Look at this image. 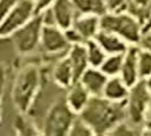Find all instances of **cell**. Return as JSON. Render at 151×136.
Returning <instances> with one entry per match:
<instances>
[{"label": "cell", "instance_id": "cell-29", "mask_svg": "<svg viewBox=\"0 0 151 136\" xmlns=\"http://www.w3.org/2000/svg\"><path fill=\"white\" fill-rule=\"evenodd\" d=\"M145 134L151 135V105L146 110V114H145L144 121H143V135H145Z\"/></svg>", "mask_w": 151, "mask_h": 136}, {"label": "cell", "instance_id": "cell-17", "mask_svg": "<svg viewBox=\"0 0 151 136\" xmlns=\"http://www.w3.org/2000/svg\"><path fill=\"white\" fill-rule=\"evenodd\" d=\"M130 86H127V84L122 79L120 76H113V77H109L101 96L111 101L124 102L127 98Z\"/></svg>", "mask_w": 151, "mask_h": 136}, {"label": "cell", "instance_id": "cell-14", "mask_svg": "<svg viewBox=\"0 0 151 136\" xmlns=\"http://www.w3.org/2000/svg\"><path fill=\"white\" fill-rule=\"evenodd\" d=\"M94 39L98 41V44L103 47V50L107 54H122V53H125L126 50L130 46L119 35H117V34H114L112 32H109V31H104V30H100Z\"/></svg>", "mask_w": 151, "mask_h": 136}, {"label": "cell", "instance_id": "cell-31", "mask_svg": "<svg viewBox=\"0 0 151 136\" xmlns=\"http://www.w3.org/2000/svg\"><path fill=\"white\" fill-rule=\"evenodd\" d=\"M139 46L145 47V48H147V50L151 51V35H149V34H143V38H142V40H140Z\"/></svg>", "mask_w": 151, "mask_h": 136}, {"label": "cell", "instance_id": "cell-19", "mask_svg": "<svg viewBox=\"0 0 151 136\" xmlns=\"http://www.w3.org/2000/svg\"><path fill=\"white\" fill-rule=\"evenodd\" d=\"M126 11L144 25L151 15V0H129Z\"/></svg>", "mask_w": 151, "mask_h": 136}, {"label": "cell", "instance_id": "cell-10", "mask_svg": "<svg viewBox=\"0 0 151 136\" xmlns=\"http://www.w3.org/2000/svg\"><path fill=\"white\" fill-rule=\"evenodd\" d=\"M107 79L109 77L99 67L93 66H88L79 78L91 96H101Z\"/></svg>", "mask_w": 151, "mask_h": 136}, {"label": "cell", "instance_id": "cell-13", "mask_svg": "<svg viewBox=\"0 0 151 136\" xmlns=\"http://www.w3.org/2000/svg\"><path fill=\"white\" fill-rule=\"evenodd\" d=\"M51 8L54 14L57 26L63 30L70 28L78 15L72 0H55Z\"/></svg>", "mask_w": 151, "mask_h": 136}, {"label": "cell", "instance_id": "cell-3", "mask_svg": "<svg viewBox=\"0 0 151 136\" xmlns=\"http://www.w3.org/2000/svg\"><path fill=\"white\" fill-rule=\"evenodd\" d=\"M100 30L112 32L129 45H139L143 38V25L127 11L106 12L100 17Z\"/></svg>", "mask_w": 151, "mask_h": 136}, {"label": "cell", "instance_id": "cell-24", "mask_svg": "<svg viewBox=\"0 0 151 136\" xmlns=\"http://www.w3.org/2000/svg\"><path fill=\"white\" fill-rule=\"evenodd\" d=\"M109 135H119V136H127V135H143V129L140 127L134 125L129 119H124L118 123Z\"/></svg>", "mask_w": 151, "mask_h": 136}, {"label": "cell", "instance_id": "cell-30", "mask_svg": "<svg viewBox=\"0 0 151 136\" xmlns=\"http://www.w3.org/2000/svg\"><path fill=\"white\" fill-rule=\"evenodd\" d=\"M41 14V18H42V21H44V25H57L55 24V19H54V14L52 12V8H47L46 11H44Z\"/></svg>", "mask_w": 151, "mask_h": 136}, {"label": "cell", "instance_id": "cell-25", "mask_svg": "<svg viewBox=\"0 0 151 136\" xmlns=\"http://www.w3.org/2000/svg\"><path fill=\"white\" fill-rule=\"evenodd\" d=\"M91 135H94L92 128L79 115H77V117L68 131V136H91Z\"/></svg>", "mask_w": 151, "mask_h": 136}, {"label": "cell", "instance_id": "cell-12", "mask_svg": "<svg viewBox=\"0 0 151 136\" xmlns=\"http://www.w3.org/2000/svg\"><path fill=\"white\" fill-rule=\"evenodd\" d=\"M72 27L79 33L84 43L94 39L100 31V17L93 14H79L76 17Z\"/></svg>", "mask_w": 151, "mask_h": 136}, {"label": "cell", "instance_id": "cell-9", "mask_svg": "<svg viewBox=\"0 0 151 136\" xmlns=\"http://www.w3.org/2000/svg\"><path fill=\"white\" fill-rule=\"evenodd\" d=\"M138 51L139 45H130L124 53L123 65L119 76L127 84V86H132L140 79L138 71Z\"/></svg>", "mask_w": 151, "mask_h": 136}, {"label": "cell", "instance_id": "cell-35", "mask_svg": "<svg viewBox=\"0 0 151 136\" xmlns=\"http://www.w3.org/2000/svg\"><path fill=\"white\" fill-rule=\"evenodd\" d=\"M0 39H2V38H0Z\"/></svg>", "mask_w": 151, "mask_h": 136}, {"label": "cell", "instance_id": "cell-2", "mask_svg": "<svg viewBox=\"0 0 151 136\" xmlns=\"http://www.w3.org/2000/svg\"><path fill=\"white\" fill-rule=\"evenodd\" d=\"M41 70L35 64H27L19 70L12 89V102L18 112H29L41 88Z\"/></svg>", "mask_w": 151, "mask_h": 136}, {"label": "cell", "instance_id": "cell-4", "mask_svg": "<svg viewBox=\"0 0 151 136\" xmlns=\"http://www.w3.org/2000/svg\"><path fill=\"white\" fill-rule=\"evenodd\" d=\"M76 114L65 97L55 99L47 109L41 124V134L51 136H68V131L76 119Z\"/></svg>", "mask_w": 151, "mask_h": 136}, {"label": "cell", "instance_id": "cell-23", "mask_svg": "<svg viewBox=\"0 0 151 136\" xmlns=\"http://www.w3.org/2000/svg\"><path fill=\"white\" fill-rule=\"evenodd\" d=\"M138 71L140 79L151 76V51L142 46L138 51Z\"/></svg>", "mask_w": 151, "mask_h": 136}, {"label": "cell", "instance_id": "cell-32", "mask_svg": "<svg viewBox=\"0 0 151 136\" xmlns=\"http://www.w3.org/2000/svg\"><path fill=\"white\" fill-rule=\"evenodd\" d=\"M4 84H5V75H4V70H0V111H1V99L4 93Z\"/></svg>", "mask_w": 151, "mask_h": 136}, {"label": "cell", "instance_id": "cell-20", "mask_svg": "<svg viewBox=\"0 0 151 136\" xmlns=\"http://www.w3.org/2000/svg\"><path fill=\"white\" fill-rule=\"evenodd\" d=\"M27 114L18 112V115L14 118L13 128L18 135L28 136V135H38L41 134V131L38 130V127L34 124V122L26 116Z\"/></svg>", "mask_w": 151, "mask_h": 136}, {"label": "cell", "instance_id": "cell-5", "mask_svg": "<svg viewBox=\"0 0 151 136\" xmlns=\"http://www.w3.org/2000/svg\"><path fill=\"white\" fill-rule=\"evenodd\" d=\"M44 21L41 14H35L29 21L9 35L15 50L20 54H28L40 46Z\"/></svg>", "mask_w": 151, "mask_h": 136}, {"label": "cell", "instance_id": "cell-33", "mask_svg": "<svg viewBox=\"0 0 151 136\" xmlns=\"http://www.w3.org/2000/svg\"><path fill=\"white\" fill-rule=\"evenodd\" d=\"M150 30H151V15H150L149 19L146 20V22L143 25V34L146 33V32H149Z\"/></svg>", "mask_w": 151, "mask_h": 136}, {"label": "cell", "instance_id": "cell-7", "mask_svg": "<svg viewBox=\"0 0 151 136\" xmlns=\"http://www.w3.org/2000/svg\"><path fill=\"white\" fill-rule=\"evenodd\" d=\"M35 15L34 1L33 0H21L13 9L0 22V38H9L18 28L25 25Z\"/></svg>", "mask_w": 151, "mask_h": 136}, {"label": "cell", "instance_id": "cell-22", "mask_svg": "<svg viewBox=\"0 0 151 136\" xmlns=\"http://www.w3.org/2000/svg\"><path fill=\"white\" fill-rule=\"evenodd\" d=\"M123 59H124V53L122 54H107L105 58L104 63L100 65V70L107 76V77H113V76H119L122 65H123Z\"/></svg>", "mask_w": 151, "mask_h": 136}, {"label": "cell", "instance_id": "cell-8", "mask_svg": "<svg viewBox=\"0 0 151 136\" xmlns=\"http://www.w3.org/2000/svg\"><path fill=\"white\" fill-rule=\"evenodd\" d=\"M40 47L50 56L67 54L71 43L68 41L65 31L57 25H44L41 32Z\"/></svg>", "mask_w": 151, "mask_h": 136}, {"label": "cell", "instance_id": "cell-16", "mask_svg": "<svg viewBox=\"0 0 151 136\" xmlns=\"http://www.w3.org/2000/svg\"><path fill=\"white\" fill-rule=\"evenodd\" d=\"M67 57H68L72 69H73L74 82H77V80H79V78L84 73V71L90 66L85 43L72 44L67 51Z\"/></svg>", "mask_w": 151, "mask_h": 136}, {"label": "cell", "instance_id": "cell-11", "mask_svg": "<svg viewBox=\"0 0 151 136\" xmlns=\"http://www.w3.org/2000/svg\"><path fill=\"white\" fill-rule=\"evenodd\" d=\"M51 78L58 88L64 90H67L74 83V73L67 54L57 60L51 70Z\"/></svg>", "mask_w": 151, "mask_h": 136}, {"label": "cell", "instance_id": "cell-21", "mask_svg": "<svg viewBox=\"0 0 151 136\" xmlns=\"http://www.w3.org/2000/svg\"><path fill=\"white\" fill-rule=\"evenodd\" d=\"M86 52H87V59L90 66L93 67H100V65L104 63L105 58L107 57V53L103 50V47L98 44L96 39L87 40L85 43Z\"/></svg>", "mask_w": 151, "mask_h": 136}, {"label": "cell", "instance_id": "cell-6", "mask_svg": "<svg viewBox=\"0 0 151 136\" xmlns=\"http://www.w3.org/2000/svg\"><path fill=\"white\" fill-rule=\"evenodd\" d=\"M151 105V91L146 86L144 79H139L136 84L130 86L126 98L127 119L137 127L143 129V121L146 110Z\"/></svg>", "mask_w": 151, "mask_h": 136}, {"label": "cell", "instance_id": "cell-28", "mask_svg": "<svg viewBox=\"0 0 151 136\" xmlns=\"http://www.w3.org/2000/svg\"><path fill=\"white\" fill-rule=\"evenodd\" d=\"M34 1V12L35 14H40L47 8H50L55 0H33Z\"/></svg>", "mask_w": 151, "mask_h": 136}, {"label": "cell", "instance_id": "cell-18", "mask_svg": "<svg viewBox=\"0 0 151 136\" xmlns=\"http://www.w3.org/2000/svg\"><path fill=\"white\" fill-rule=\"evenodd\" d=\"M77 14H93L101 17L107 12L105 0H72Z\"/></svg>", "mask_w": 151, "mask_h": 136}, {"label": "cell", "instance_id": "cell-15", "mask_svg": "<svg viewBox=\"0 0 151 136\" xmlns=\"http://www.w3.org/2000/svg\"><path fill=\"white\" fill-rule=\"evenodd\" d=\"M65 98L70 108L76 114H80L87 105L91 98V95L86 90V88L80 83V80H77L67 89Z\"/></svg>", "mask_w": 151, "mask_h": 136}, {"label": "cell", "instance_id": "cell-26", "mask_svg": "<svg viewBox=\"0 0 151 136\" xmlns=\"http://www.w3.org/2000/svg\"><path fill=\"white\" fill-rule=\"evenodd\" d=\"M129 0H105L107 12H120L126 11Z\"/></svg>", "mask_w": 151, "mask_h": 136}, {"label": "cell", "instance_id": "cell-1", "mask_svg": "<svg viewBox=\"0 0 151 136\" xmlns=\"http://www.w3.org/2000/svg\"><path fill=\"white\" fill-rule=\"evenodd\" d=\"M78 115L92 128L94 135H109L118 123L127 119L126 101L116 102L104 96H91L85 109Z\"/></svg>", "mask_w": 151, "mask_h": 136}, {"label": "cell", "instance_id": "cell-27", "mask_svg": "<svg viewBox=\"0 0 151 136\" xmlns=\"http://www.w3.org/2000/svg\"><path fill=\"white\" fill-rule=\"evenodd\" d=\"M21 0H0V22Z\"/></svg>", "mask_w": 151, "mask_h": 136}, {"label": "cell", "instance_id": "cell-34", "mask_svg": "<svg viewBox=\"0 0 151 136\" xmlns=\"http://www.w3.org/2000/svg\"><path fill=\"white\" fill-rule=\"evenodd\" d=\"M144 80H145V83H146V86H147V88H149V90L151 91V76H149V77H147V78H145Z\"/></svg>", "mask_w": 151, "mask_h": 136}]
</instances>
